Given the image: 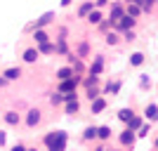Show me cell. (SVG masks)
Instances as JSON below:
<instances>
[{
  "mask_svg": "<svg viewBox=\"0 0 158 151\" xmlns=\"http://www.w3.org/2000/svg\"><path fill=\"white\" fill-rule=\"evenodd\" d=\"M66 139H69L66 132H57V137L52 139V144H47L50 151H66Z\"/></svg>",
  "mask_w": 158,
  "mask_h": 151,
  "instance_id": "1",
  "label": "cell"
},
{
  "mask_svg": "<svg viewBox=\"0 0 158 151\" xmlns=\"http://www.w3.org/2000/svg\"><path fill=\"white\" fill-rule=\"evenodd\" d=\"M116 21H118V28H120V31H127V28H132V26H135V21H137V19L123 12V14H120V17H118Z\"/></svg>",
  "mask_w": 158,
  "mask_h": 151,
  "instance_id": "2",
  "label": "cell"
},
{
  "mask_svg": "<svg viewBox=\"0 0 158 151\" xmlns=\"http://www.w3.org/2000/svg\"><path fill=\"white\" fill-rule=\"evenodd\" d=\"M76 85H78V78H64L59 85V92H76Z\"/></svg>",
  "mask_w": 158,
  "mask_h": 151,
  "instance_id": "3",
  "label": "cell"
},
{
  "mask_svg": "<svg viewBox=\"0 0 158 151\" xmlns=\"http://www.w3.org/2000/svg\"><path fill=\"white\" fill-rule=\"evenodd\" d=\"M38 123H40V111H38V109L28 111V116H26V125H28V128H35Z\"/></svg>",
  "mask_w": 158,
  "mask_h": 151,
  "instance_id": "4",
  "label": "cell"
},
{
  "mask_svg": "<svg viewBox=\"0 0 158 151\" xmlns=\"http://www.w3.org/2000/svg\"><path fill=\"white\" fill-rule=\"evenodd\" d=\"M85 17H87V21H90V24H102V19H104V17H102V12H99V10H94V7L85 14Z\"/></svg>",
  "mask_w": 158,
  "mask_h": 151,
  "instance_id": "5",
  "label": "cell"
},
{
  "mask_svg": "<svg viewBox=\"0 0 158 151\" xmlns=\"http://www.w3.org/2000/svg\"><path fill=\"white\" fill-rule=\"evenodd\" d=\"M120 142H123L125 146H132V144H135V130H130V128H127V130L120 135Z\"/></svg>",
  "mask_w": 158,
  "mask_h": 151,
  "instance_id": "6",
  "label": "cell"
},
{
  "mask_svg": "<svg viewBox=\"0 0 158 151\" xmlns=\"http://www.w3.org/2000/svg\"><path fill=\"white\" fill-rule=\"evenodd\" d=\"M104 109H106V102L102 97H94L92 99V113H102Z\"/></svg>",
  "mask_w": 158,
  "mask_h": 151,
  "instance_id": "7",
  "label": "cell"
},
{
  "mask_svg": "<svg viewBox=\"0 0 158 151\" xmlns=\"http://www.w3.org/2000/svg\"><path fill=\"white\" fill-rule=\"evenodd\" d=\"M52 19H54V12H45L38 21H35V28H40V26H45V24H50Z\"/></svg>",
  "mask_w": 158,
  "mask_h": 151,
  "instance_id": "8",
  "label": "cell"
},
{
  "mask_svg": "<svg viewBox=\"0 0 158 151\" xmlns=\"http://www.w3.org/2000/svg\"><path fill=\"white\" fill-rule=\"evenodd\" d=\"M102 69H104V59H102V57H97V59H94V64H92V69H90V73H92V76H99V73H102Z\"/></svg>",
  "mask_w": 158,
  "mask_h": 151,
  "instance_id": "9",
  "label": "cell"
},
{
  "mask_svg": "<svg viewBox=\"0 0 158 151\" xmlns=\"http://www.w3.org/2000/svg\"><path fill=\"white\" fill-rule=\"evenodd\" d=\"M38 57H40L38 50H26V52H24V61H28V64H33V61L38 59Z\"/></svg>",
  "mask_w": 158,
  "mask_h": 151,
  "instance_id": "10",
  "label": "cell"
},
{
  "mask_svg": "<svg viewBox=\"0 0 158 151\" xmlns=\"http://www.w3.org/2000/svg\"><path fill=\"white\" fill-rule=\"evenodd\" d=\"M78 109H80V104H78V99H76V97L66 102V113H76Z\"/></svg>",
  "mask_w": 158,
  "mask_h": 151,
  "instance_id": "11",
  "label": "cell"
},
{
  "mask_svg": "<svg viewBox=\"0 0 158 151\" xmlns=\"http://www.w3.org/2000/svg\"><path fill=\"white\" fill-rule=\"evenodd\" d=\"M19 76H21V69H7V71H5V78L7 80H17Z\"/></svg>",
  "mask_w": 158,
  "mask_h": 151,
  "instance_id": "12",
  "label": "cell"
},
{
  "mask_svg": "<svg viewBox=\"0 0 158 151\" xmlns=\"http://www.w3.org/2000/svg\"><path fill=\"white\" fill-rule=\"evenodd\" d=\"M71 76H73V69H69V66H64V69H59V71H57V78H59V80L71 78Z\"/></svg>",
  "mask_w": 158,
  "mask_h": 151,
  "instance_id": "13",
  "label": "cell"
},
{
  "mask_svg": "<svg viewBox=\"0 0 158 151\" xmlns=\"http://www.w3.org/2000/svg\"><path fill=\"white\" fill-rule=\"evenodd\" d=\"M5 120L10 125H17V123H19V113H17V111H7L5 113Z\"/></svg>",
  "mask_w": 158,
  "mask_h": 151,
  "instance_id": "14",
  "label": "cell"
},
{
  "mask_svg": "<svg viewBox=\"0 0 158 151\" xmlns=\"http://www.w3.org/2000/svg\"><path fill=\"white\" fill-rule=\"evenodd\" d=\"M97 137H102V139H109V137H111V128H106V125L97 128Z\"/></svg>",
  "mask_w": 158,
  "mask_h": 151,
  "instance_id": "15",
  "label": "cell"
},
{
  "mask_svg": "<svg viewBox=\"0 0 158 151\" xmlns=\"http://www.w3.org/2000/svg\"><path fill=\"white\" fill-rule=\"evenodd\" d=\"M132 2H137L142 10H146V12H149V10L153 7V2H156V0H132Z\"/></svg>",
  "mask_w": 158,
  "mask_h": 151,
  "instance_id": "16",
  "label": "cell"
},
{
  "mask_svg": "<svg viewBox=\"0 0 158 151\" xmlns=\"http://www.w3.org/2000/svg\"><path fill=\"white\" fill-rule=\"evenodd\" d=\"M40 52H43V54H52L54 52V45L45 40V43H40Z\"/></svg>",
  "mask_w": 158,
  "mask_h": 151,
  "instance_id": "17",
  "label": "cell"
},
{
  "mask_svg": "<svg viewBox=\"0 0 158 151\" xmlns=\"http://www.w3.org/2000/svg\"><path fill=\"white\" fill-rule=\"evenodd\" d=\"M139 12H142V7H139L137 2H130V5H127V14H130V17H137Z\"/></svg>",
  "mask_w": 158,
  "mask_h": 151,
  "instance_id": "18",
  "label": "cell"
},
{
  "mask_svg": "<svg viewBox=\"0 0 158 151\" xmlns=\"http://www.w3.org/2000/svg\"><path fill=\"white\" fill-rule=\"evenodd\" d=\"M130 64H132V66L144 64V54H142V52H135V54H132V59H130Z\"/></svg>",
  "mask_w": 158,
  "mask_h": 151,
  "instance_id": "19",
  "label": "cell"
},
{
  "mask_svg": "<svg viewBox=\"0 0 158 151\" xmlns=\"http://www.w3.org/2000/svg\"><path fill=\"white\" fill-rule=\"evenodd\" d=\"M120 14H123V7L120 5H113V10H111V17H109V21H116L120 17Z\"/></svg>",
  "mask_w": 158,
  "mask_h": 151,
  "instance_id": "20",
  "label": "cell"
},
{
  "mask_svg": "<svg viewBox=\"0 0 158 151\" xmlns=\"http://www.w3.org/2000/svg\"><path fill=\"white\" fill-rule=\"evenodd\" d=\"M33 38H35V43H45V40H47V33H45V31H40V28H35Z\"/></svg>",
  "mask_w": 158,
  "mask_h": 151,
  "instance_id": "21",
  "label": "cell"
},
{
  "mask_svg": "<svg viewBox=\"0 0 158 151\" xmlns=\"http://www.w3.org/2000/svg\"><path fill=\"white\" fill-rule=\"evenodd\" d=\"M127 123H130V130H137L139 125H142V118H137V116H130V118H127Z\"/></svg>",
  "mask_w": 158,
  "mask_h": 151,
  "instance_id": "22",
  "label": "cell"
},
{
  "mask_svg": "<svg viewBox=\"0 0 158 151\" xmlns=\"http://www.w3.org/2000/svg\"><path fill=\"white\" fill-rule=\"evenodd\" d=\"M92 7H94L92 2H83V5H80V10H78V14H80V17H85V14L90 12V10H92Z\"/></svg>",
  "mask_w": 158,
  "mask_h": 151,
  "instance_id": "23",
  "label": "cell"
},
{
  "mask_svg": "<svg viewBox=\"0 0 158 151\" xmlns=\"http://www.w3.org/2000/svg\"><path fill=\"white\" fill-rule=\"evenodd\" d=\"M83 137H85V139H94V137H97V128H85Z\"/></svg>",
  "mask_w": 158,
  "mask_h": 151,
  "instance_id": "24",
  "label": "cell"
},
{
  "mask_svg": "<svg viewBox=\"0 0 158 151\" xmlns=\"http://www.w3.org/2000/svg\"><path fill=\"white\" fill-rule=\"evenodd\" d=\"M146 118H149V120H153V118H156V104L146 106Z\"/></svg>",
  "mask_w": 158,
  "mask_h": 151,
  "instance_id": "25",
  "label": "cell"
},
{
  "mask_svg": "<svg viewBox=\"0 0 158 151\" xmlns=\"http://www.w3.org/2000/svg\"><path fill=\"white\" fill-rule=\"evenodd\" d=\"M130 116H132V109H123V111L118 113V118H120V120H125V123H127V118H130Z\"/></svg>",
  "mask_w": 158,
  "mask_h": 151,
  "instance_id": "26",
  "label": "cell"
},
{
  "mask_svg": "<svg viewBox=\"0 0 158 151\" xmlns=\"http://www.w3.org/2000/svg\"><path fill=\"white\" fill-rule=\"evenodd\" d=\"M137 130H139V137H146V135L151 132V128H149V125H139Z\"/></svg>",
  "mask_w": 158,
  "mask_h": 151,
  "instance_id": "27",
  "label": "cell"
},
{
  "mask_svg": "<svg viewBox=\"0 0 158 151\" xmlns=\"http://www.w3.org/2000/svg\"><path fill=\"white\" fill-rule=\"evenodd\" d=\"M61 102H64V99H61V94H52V97H50V104H52V106L61 104Z\"/></svg>",
  "mask_w": 158,
  "mask_h": 151,
  "instance_id": "28",
  "label": "cell"
},
{
  "mask_svg": "<svg viewBox=\"0 0 158 151\" xmlns=\"http://www.w3.org/2000/svg\"><path fill=\"white\" fill-rule=\"evenodd\" d=\"M118 90H120V83H109V87H106V92H113V94Z\"/></svg>",
  "mask_w": 158,
  "mask_h": 151,
  "instance_id": "29",
  "label": "cell"
},
{
  "mask_svg": "<svg viewBox=\"0 0 158 151\" xmlns=\"http://www.w3.org/2000/svg\"><path fill=\"white\" fill-rule=\"evenodd\" d=\"M106 43H109V45H116V43H118V36H116V33H109V36H106Z\"/></svg>",
  "mask_w": 158,
  "mask_h": 151,
  "instance_id": "30",
  "label": "cell"
},
{
  "mask_svg": "<svg viewBox=\"0 0 158 151\" xmlns=\"http://www.w3.org/2000/svg\"><path fill=\"white\" fill-rule=\"evenodd\" d=\"M87 97H90V102H92L94 97H99V92L94 90V87H87Z\"/></svg>",
  "mask_w": 158,
  "mask_h": 151,
  "instance_id": "31",
  "label": "cell"
},
{
  "mask_svg": "<svg viewBox=\"0 0 158 151\" xmlns=\"http://www.w3.org/2000/svg\"><path fill=\"white\" fill-rule=\"evenodd\" d=\"M85 85L87 87H94V85H97V76H90V78L85 80Z\"/></svg>",
  "mask_w": 158,
  "mask_h": 151,
  "instance_id": "32",
  "label": "cell"
},
{
  "mask_svg": "<svg viewBox=\"0 0 158 151\" xmlns=\"http://www.w3.org/2000/svg\"><path fill=\"white\" fill-rule=\"evenodd\" d=\"M54 137H57V132H52V135H47V137H45V144H52V139Z\"/></svg>",
  "mask_w": 158,
  "mask_h": 151,
  "instance_id": "33",
  "label": "cell"
},
{
  "mask_svg": "<svg viewBox=\"0 0 158 151\" xmlns=\"http://www.w3.org/2000/svg\"><path fill=\"white\" fill-rule=\"evenodd\" d=\"M78 52H80V57H85V54H87V45H85V43L80 45V50H78Z\"/></svg>",
  "mask_w": 158,
  "mask_h": 151,
  "instance_id": "34",
  "label": "cell"
},
{
  "mask_svg": "<svg viewBox=\"0 0 158 151\" xmlns=\"http://www.w3.org/2000/svg\"><path fill=\"white\" fill-rule=\"evenodd\" d=\"M125 38H127V40H135V33H132L130 28H127V31H125Z\"/></svg>",
  "mask_w": 158,
  "mask_h": 151,
  "instance_id": "35",
  "label": "cell"
},
{
  "mask_svg": "<svg viewBox=\"0 0 158 151\" xmlns=\"http://www.w3.org/2000/svg\"><path fill=\"white\" fill-rule=\"evenodd\" d=\"M12 151H26V146H24V144H17V146H14Z\"/></svg>",
  "mask_w": 158,
  "mask_h": 151,
  "instance_id": "36",
  "label": "cell"
},
{
  "mask_svg": "<svg viewBox=\"0 0 158 151\" xmlns=\"http://www.w3.org/2000/svg\"><path fill=\"white\" fill-rule=\"evenodd\" d=\"M106 5V0H97V2H94V7H104Z\"/></svg>",
  "mask_w": 158,
  "mask_h": 151,
  "instance_id": "37",
  "label": "cell"
},
{
  "mask_svg": "<svg viewBox=\"0 0 158 151\" xmlns=\"http://www.w3.org/2000/svg\"><path fill=\"white\" fill-rule=\"evenodd\" d=\"M0 144H5V132H0Z\"/></svg>",
  "mask_w": 158,
  "mask_h": 151,
  "instance_id": "38",
  "label": "cell"
},
{
  "mask_svg": "<svg viewBox=\"0 0 158 151\" xmlns=\"http://www.w3.org/2000/svg\"><path fill=\"white\" fill-rule=\"evenodd\" d=\"M5 83H7V78H5V76H2V78H0V87L5 85Z\"/></svg>",
  "mask_w": 158,
  "mask_h": 151,
  "instance_id": "39",
  "label": "cell"
},
{
  "mask_svg": "<svg viewBox=\"0 0 158 151\" xmlns=\"http://www.w3.org/2000/svg\"><path fill=\"white\" fill-rule=\"evenodd\" d=\"M61 5H64V7H66V5H71V0H61Z\"/></svg>",
  "mask_w": 158,
  "mask_h": 151,
  "instance_id": "40",
  "label": "cell"
},
{
  "mask_svg": "<svg viewBox=\"0 0 158 151\" xmlns=\"http://www.w3.org/2000/svg\"><path fill=\"white\" fill-rule=\"evenodd\" d=\"M97 151H109V149H104V146H99V149H97Z\"/></svg>",
  "mask_w": 158,
  "mask_h": 151,
  "instance_id": "41",
  "label": "cell"
},
{
  "mask_svg": "<svg viewBox=\"0 0 158 151\" xmlns=\"http://www.w3.org/2000/svg\"><path fill=\"white\" fill-rule=\"evenodd\" d=\"M26 151H35V149H26Z\"/></svg>",
  "mask_w": 158,
  "mask_h": 151,
  "instance_id": "42",
  "label": "cell"
}]
</instances>
